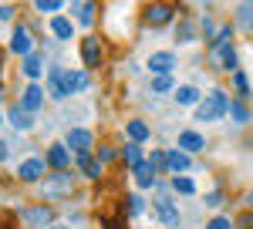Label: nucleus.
Listing matches in <instances>:
<instances>
[{"label": "nucleus", "instance_id": "1", "mask_svg": "<svg viewBox=\"0 0 253 229\" xmlns=\"http://www.w3.org/2000/svg\"><path fill=\"white\" fill-rule=\"evenodd\" d=\"M226 112H230L226 95H223V91H210V98H203V101H199L196 118H199V121H216V118H223Z\"/></svg>", "mask_w": 253, "mask_h": 229}, {"label": "nucleus", "instance_id": "2", "mask_svg": "<svg viewBox=\"0 0 253 229\" xmlns=\"http://www.w3.org/2000/svg\"><path fill=\"white\" fill-rule=\"evenodd\" d=\"M68 192H71V175L68 172H54L44 182V199H64Z\"/></svg>", "mask_w": 253, "mask_h": 229}, {"label": "nucleus", "instance_id": "3", "mask_svg": "<svg viewBox=\"0 0 253 229\" xmlns=\"http://www.w3.org/2000/svg\"><path fill=\"white\" fill-rule=\"evenodd\" d=\"M44 169H47V165H44V158L31 155V158H24V162L17 165V179H20V182H38L41 175H44Z\"/></svg>", "mask_w": 253, "mask_h": 229}, {"label": "nucleus", "instance_id": "4", "mask_svg": "<svg viewBox=\"0 0 253 229\" xmlns=\"http://www.w3.org/2000/svg\"><path fill=\"white\" fill-rule=\"evenodd\" d=\"M152 209H156V219H162L166 226H175V223H179V209L172 206V199H169L166 192L156 195V206H152Z\"/></svg>", "mask_w": 253, "mask_h": 229}, {"label": "nucleus", "instance_id": "5", "mask_svg": "<svg viewBox=\"0 0 253 229\" xmlns=\"http://www.w3.org/2000/svg\"><path fill=\"white\" fill-rule=\"evenodd\" d=\"M20 219H24L27 226H51L54 212L47 209V206H27V209H20Z\"/></svg>", "mask_w": 253, "mask_h": 229}, {"label": "nucleus", "instance_id": "6", "mask_svg": "<svg viewBox=\"0 0 253 229\" xmlns=\"http://www.w3.org/2000/svg\"><path fill=\"white\" fill-rule=\"evenodd\" d=\"M47 165H51L54 172H68V165H71V152H68V145L54 142V145L47 149Z\"/></svg>", "mask_w": 253, "mask_h": 229}, {"label": "nucleus", "instance_id": "7", "mask_svg": "<svg viewBox=\"0 0 253 229\" xmlns=\"http://www.w3.org/2000/svg\"><path fill=\"white\" fill-rule=\"evenodd\" d=\"M41 105H44V91H41V84H27L24 88V95H20V108L27 114L41 112Z\"/></svg>", "mask_w": 253, "mask_h": 229}, {"label": "nucleus", "instance_id": "8", "mask_svg": "<svg viewBox=\"0 0 253 229\" xmlns=\"http://www.w3.org/2000/svg\"><path fill=\"white\" fill-rule=\"evenodd\" d=\"M68 149L75 155H88V149H91V132L88 128H71L68 132Z\"/></svg>", "mask_w": 253, "mask_h": 229}, {"label": "nucleus", "instance_id": "9", "mask_svg": "<svg viewBox=\"0 0 253 229\" xmlns=\"http://www.w3.org/2000/svg\"><path fill=\"white\" fill-rule=\"evenodd\" d=\"M81 54H84V64H101V40L95 38V34H88V38L81 40Z\"/></svg>", "mask_w": 253, "mask_h": 229}, {"label": "nucleus", "instance_id": "10", "mask_svg": "<svg viewBox=\"0 0 253 229\" xmlns=\"http://www.w3.org/2000/svg\"><path fill=\"white\" fill-rule=\"evenodd\" d=\"M31 47H34V40H31V34L24 31V27H14V38H10V51L20 57H31Z\"/></svg>", "mask_w": 253, "mask_h": 229}, {"label": "nucleus", "instance_id": "11", "mask_svg": "<svg viewBox=\"0 0 253 229\" xmlns=\"http://www.w3.org/2000/svg\"><path fill=\"white\" fill-rule=\"evenodd\" d=\"M88 88V71H64V91L68 95H78Z\"/></svg>", "mask_w": 253, "mask_h": 229}, {"label": "nucleus", "instance_id": "12", "mask_svg": "<svg viewBox=\"0 0 253 229\" xmlns=\"http://www.w3.org/2000/svg\"><path fill=\"white\" fill-rule=\"evenodd\" d=\"M203 149H206V142H203V135L199 132H182L179 135V152H203Z\"/></svg>", "mask_w": 253, "mask_h": 229}, {"label": "nucleus", "instance_id": "13", "mask_svg": "<svg viewBox=\"0 0 253 229\" xmlns=\"http://www.w3.org/2000/svg\"><path fill=\"white\" fill-rule=\"evenodd\" d=\"M166 169H172V172H189V169H193V158H189L186 152H179V149H175V152H166Z\"/></svg>", "mask_w": 253, "mask_h": 229}, {"label": "nucleus", "instance_id": "14", "mask_svg": "<svg viewBox=\"0 0 253 229\" xmlns=\"http://www.w3.org/2000/svg\"><path fill=\"white\" fill-rule=\"evenodd\" d=\"M172 64H175V61H172V54H166V51H159V54H152V57H149V68H152V75H169V71H172Z\"/></svg>", "mask_w": 253, "mask_h": 229}, {"label": "nucleus", "instance_id": "15", "mask_svg": "<svg viewBox=\"0 0 253 229\" xmlns=\"http://www.w3.org/2000/svg\"><path fill=\"white\" fill-rule=\"evenodd\" d=\"M236 31H253V0L236 3Z\"/></svg>", "mask_w": 253, "mask_h": 229}, {"label": "nucleus", "instance_id": "16", "mask_svg": "<svg viewBox=\"0 0 253 229\" xmlns=\"http://www.w3.org/2000/svg\"><path fill=\"white\" fill-rule=\"evenodd\" d=\"M135 172V182H138V189H152L156 186V169L145 162V165H138V169H132Z\"/></svg>", "mask_w": 253, "mask_h": 229}, {"label": "nucleus", "instance_id": "17", "mask_svg": "<svg viewBox=\"0 0 253 229\" xmlns=\"http://www.w3.org/2000/svg\"><path fill=\"white\" fill-rule=\"evenodd\" d=\"M125 132H128V138H132V145H142V142L149 138V125H145V121H138V118H132Z\"/></svg>", "mask_w": 253, "mask_h": 229}, {"label": "nucleus", "instance_id": "18", "mask_svg": "<svg viewBox=\"0 0 253 229\" xmlns=\"http://www.w3.org/2000/svg\"><path fill=\"white\" fill-rule=\"evenodd\" d=\"M51 31H54V38L68 40L71 34H75V24H71L68 17H54V20H51Z\"/></svg>", "mask_w": 253, "mask_h": 229}, {"label": "nucleus", "instance_id": "19", "mask_svg": "<svg viewBox=\"0 0 253 229\" xmlns=\"http://www.w3.org/2000/svg\"><path fill=\"white\" fill-rule=\"evenodd\" d=\"M7 118H10V125H14V128H20V132H27V128H31V114L24 112V108H20V105H14V108H10V114H7Z\"/></svg>", "mask_w": 253, "mask_h": 229}, {"label": "nucleus", "instance_id": "20", "mask_svg": "<svg viewBox=\"0 0 253 229\" xmlns=\"http://www.w3.org/2000/svg\"><path fill=\"white\" fill-rule=\"evenodd\" d=\"M41 68H44V61H41L38 54H31V57H24V61H20V71H24V77H38Z\"/></svg>", "mask_w": 253, "mask_h": 229}, {"label": "nucleus", "instance_id": "21", "mask_svg": "<svg viewBox=\"0 0 253 229\" xmlns=\"http://www.w3.org/2000/svg\"><path fill=\"white\" fill-rule=\"evenodd\" d=\"M122 158H125V165H132V169L145 165V158H142V149H138V145H125V149H122Z\"/></svg>", "mask_w": 253, "mask_h": 229}, {"label": "nucleus", "instance_id": "22", "mask_svg": "<svg viewBox=\"0 0 253 229\" xmlns=\"http://www.w3.org/2000/svg\"><path fill=\"white\" fill-rule=\"evenodd\" d=\"M47 88H51V95H54V98L68 95V91H64V71H51V75H47Z\"/></svg>", "mask_w": 253, "mask_h": 229}, {"label": "nucleus", "instance_id": "23", "mask_svg": "<svg viewBox=\"0 0 253 229\" xmlns=\"http://www.w3.org/2000/svg\"><path fill=\"white\" fill-rule=\"evenodd\" d=\"M169 17H172V10H169V7H162V3L145 10V20H149V24H166Z\"/></svg>", "mask_w": 253, "mask_h": 229}, {"label": "nucleus", "instance_id": "24", "mask_svg": "<svg viewBox=\"0 0 253 229\" xmlns=\"http://www.w3.org/2000/svg\"><path fill=\"white\" fill-rule=\"evenodd\" d=\"M196 101H199V91H196L193 84H186V88L175 91V105H196Z\"/></svg>", "mask_w": 253, "mask_h": 229}, {"label": "nucleus", "instance_id": "25", "mask_svg": "<svg viewBox=\"0 0 253 229\" xmlns=\"http://www.w3.org/2000/svg\"><path fill=\"white\" fill-rule=\"evenodd\" d=\"M172 192L193 195V192H196V182H193V179H186V175H175V179H172Z\"/></svg>", "mask_w": 253, "mask_h": 229}, {"label": "nucleus", "instance_id": "26", "mask_svg": "<svg viewBox=\"0 0 253 229\" xmlns=\"http://www.w3.org/2000/svg\"><path fill=\"white\" fill-rule=\"evenodd\" d=\"M156 95H166V91H172V77L169 75H159V77H152V84H149Z\"/></svg>", "mask_w": 253, "mask_h": 229}, {"label": "nucleus", "instance_id": "27", "mask_svg": "<svg viewBox=\"0 0 253 229\" xmlns=\"http://www.w3.org/2000/svg\"><path fill=\"white\" fill-rule=\"evenodd\" d=\"M34 7H38L41 14H58L61 7H64V0H34Z\"/></svg>", "mask_w": 253, "mask_h": 229}, {"label": "nucleus", "instance_id": "28", "mask_svg": "<svg viewBox=\"0 0 253 229\" xmlns=\"http://www.w3.org/2000/svg\"><path fill=\"white\" fill-rule=\"evenodd\" d=\"M233 88H236V95H240V98L250 91V81H247V75H243V71H236V75H233Z\"/></svg>", "mask_w": 253, "mask_h": 229}, {"label": "nucleus", "instance_id": "29", "mask_svg": "<svg viewBox=\"0 0 253 229\" xmlns=\"http://www.w3.org/2000/svg\"><path fill=\"white\" fill-rule=\"evenodd\" d=\"M230 114H233V121H240V125H243V121L250 118V112H247V108H243L240 101H233V105H230Z\"/></svg>", "mask_w": 253, "mask_h": 229}, {"label": "nucleus", "instance_id": "30", "mask_svg": "<svg viewBox=\"0 0 253 229\" xmlns=\"http://www.w3.org/2000/svg\"><path fill=\"white\" fill-rule=\"evenodd\" d=\"M78 17H81V24L88 27V24H91V17H95V3H81V7H78Z\"/></svg>", "mask_w": 253, "mask_h": 229}, {"label": "nucleus", "instance_id": "31", "mask_svg": "<svg viewBox=\"0 0 253 229\" xmlns=\"http://www.w3.org/2000/svg\"><path fill=\"white\" fill-rule=\"evenodd\" d=\"M206 229H233V223H230L226 216H216V219H210V223H206Z\"/></svg>", "mask_w": 253, "mask_h": 229}, {"label": "nucleus", "instance_id": "32", "mask_svg": "<svg viewBox=\"0 0 253 229\" xmlns=\"http://www.w3.org/2000/svg\"><path fill=\"white\" fill-rule=\"evenodd\" d=\"M145 162H149L152 169H166V152H152L149 158H145Z\"/></svg>", "mask_w": 253, "mask_h": 229}, {"label": "nucleus", "instance_id": "33", "mask_svg": "<svg viewBox=\"0 0 253 229\" xmlns=\"http://www.w3.org/2000/svg\"><path fill=\"white\" fill-rule=\"evenodd\" d=\"M175 40L182 44V40H193V24H182L179 31H175Z\"/></svg>", "mask_w": 253, "mask_h": 229}, {"label": "nucleus", "instance_id": "34", "mask_svg": "<svg viewBox=\"0 0 253 229\" xmlns=\"http://www.w3.org/2000/svg\"><path fill=\"white\" fill-rule=\"evenodd\" d=\"M112 158H115L112 149H98V165H101V162H112Z\"/></svg>", "mask_w": 253, "mask_h": 229}, {"label": "nucleus", "instance_id": "35", "mask_svg": "<svg viewBox=\"0 0 253 229\" xmlns=\"http://www.w3.org/2000/svg\"><path fill=\"white\" fill-rule=\"evenodd\" d=\"M132 212H135V216L142 212V199H138V195H132Z\"/></svg>", "mask_w": 253, "mask_h": 229}, {"label": "nucleus", "instance_id": "36", "mask_svg": "<svg viewBox=\"0 0 253 229\" xmlns=\"http://www.w3.org/2000/svg\"><path fill=\"white\" fill-rule=\"evenodd\" d=\"M0 158H7V145L3 142H0Z\"/></svg>", "mask_w": 253, "mask_h": 229}, {"label": "nucleus", "instance_id": "37", "mask_svg": "<svg viewBox=\"0 0 253 229\" xmlns=\"http://www.w3.org/2000/svg\"><path fill=\"white\" fill-rule=\"evenodd\" d=\"M47 229H64V226H47Z\"/></svg>", "mask_w": 253, "mask_h": 229}, {"label": "nucleus", "instance_id": "38", "mask_svg": "<svg viewBox=\"0 0 253 229\" xmlns=\"http://www.w3.org/2000/svg\"><path fill=\"white\" fill-rule=\"evenodd\" d=\"M250 202H253V195H250Z\"/></svg>", "mask_w": 253, "mask_h": 229}]
</instances>
